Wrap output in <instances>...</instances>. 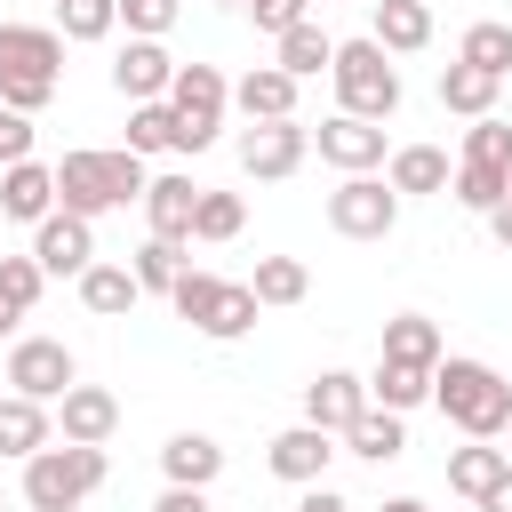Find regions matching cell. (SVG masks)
Here are the masks:
<instances>
[{"label":"cell","mask_w":512,"mask_h":512,"mask_svg":"<svg viewBox=\"0 0 512 512\" xmlns=\"http://www.w3.org/2000/svg\"><path fill=\"white\" fill-rule=\"evenodd\" d=\"M120 24V0H56V32L64 40H104Z\"/></svg>","instance_id":"e575fe53"},{"label":"cell","mask_w":512,"mask_h":512,"mask_svg":"<svg viewBox=\"0 0 512 512\" xmlns=\"http://www.w3.org/2000/svg\"><path fill=\"white\" fill-rule=\"evenodd\" d=\"M136 296H144V288H136V272H128V264H88V272H80V304H88L96 320L136 312Z\"/></svg>","instance_id":"d4e9b609"},{"label":"cell","mask_w":512,"mask_h":512,"mask_svg":"<svg viewBox=\"0 0 512 512\" xmlns=\"http://www.w3.org/2000/svg\"><path fill=\"white\" fill-rule=\"evenodd\" d=\"M64 200H56V168H40V160H16V168H0V216H16V224H40V216H56Z\"/></svg>","instance_id":"9a60e30c"},{"label":"cell","mask_w":512,"mask_h":512,"mask_svg":"<svg viewBox=\"0 0 512 512\" xmlns=\"http://www.w3.org/2000/svg\"><path fill=\"white\" fill-rule=\"evenodd\" d=\"M232 104H240L248 120H296V72L256 64V72H240V80H232Z\"/></svg>","instance_id":"e0dca14e"},{"label":"cell","mask_w":512,"mask_h":512,"mask_svg":"<svg viewBox=\"0 0 512 512\" xmlns=\"http://www.w3.org/2000/svg\"><path fill=\"white\" fill-rule=\"evenodd\" d=\"M368 400H376V408H392V416H408V408H424V400H432V368H416V360H376Z\"/></svg>","instance_id":"ffe728a7"},{"label":"cell","mask_w":512,"mask_h":512,"mask_svg":"<svg viewBox=\"0 0 512 512\" xmlns=\"http://www.w3.org/2000/svg\"><path fill=\"white\" fill-rule=\"evenodd\" d=\"M168 80H176V56H168L160 40H128V48L112 56V88H120L128 104H160Z\"/></svg>","instance_id":"5bb4252c"},{"label":"cell","mask_w":512,"mask_h":512,"mask_svg":"<svg viewBox=\"0 0 512 512\" xmlns=\"http://www.w3.org/2000/svg\"><path fill=\"white\" fill-rule=\"evenodd\" d=\"M152 512H208V488H176V480H168Z\"/></svg>","instance_id":"b9f144b4"},{"label":"cell","mask_w":512,"mask_h":512,"mask_svg":"<svg viewBox=\"0 0 512 512\" xmlns=\"http://www.w3.org/2000/svg\"><path fill=\"white\" fill-rule=\"evenodd\" d=\"M504 456H512V448H504Z\"/></svg>","instance_id":"681fc988"},{"label":"cell","mask_w":512,"mask_h":512,"mask_svg":"<svg viewBox=\"0 0 512 512\" xmlns=\"http://www.w3.org/2000/svg\"><path fill=\"white\" fill-rule=\"evenodd\" d=\"M488 232H496V240L512 248V200H504V208H488Z\"/></svg>","instance_id":"f6af8a7d"},{"label":"cell","mask_w":512,"mask_h":512,"mask_svg":"<svg viewBox=\"0 0 512 512\" xmlns=\"http://www.w3.org/2000/svg\"><path fill=\"white\" fill-rule=\"evenodd\" d=\"M56 432H48V400H24V392H8L0 400V456H40Z\"/></svg>","instance_id":"603a6c76"},{"label":"cell","mask_w":512,"mask_h":512,"mask_svg":"<svg viewBox=\"0 0 512 512\" xmlns=\"http://www.w3.org/2000/svg\"><path fill=\"white\" fill-rule=\"evenodd\" d=\"M128 152H176V104H128Z\"/></svg>","instance_id":"d6a6232c"},{"label":"cell","mask_w":512,"mask_h":512,"mask_svg":"<svg viewBox=\"0 0 512 512\" xmlns=\"http://www.w3.org/2000/svg\"><path fill=\"white\" fill-rule=\"evenodd\" d=\"M168 104H176V152H208V144H216V128H224L232 80H224L216 64H176Z\"/></svg>","instance_id":"52a82bcc"},{"label":"cell","mask_w":512,"mask_h":512,"mask_svg":"<svg viewBox=\"0 0 512 512\" xmlns=\"http://www.w3.org/2000/svg\"><path fill=\"white\" fill-rule=\"evenodd\" d=\"M128 272H136V288H144V296H152V288L168 296V288L184 280V240H160V232H152V240L136 248V264H128Z\"/></svg>","instance_id":"4dcf8cb0"},{"label":"cell","mask_w":512,"mask_h":512,"mask_svg":"<svg viewBox=\"0 0 512 512\" xmlns=\"http://www.w3.org/2000/svg\"><path fill=\"white\" fill-rule=\"evenodd\" d=\"M376 48H392V56H416L424 40H432V8L424 0H376V32H368Z\"/></svg>","instance_id":"7402d4cb"},{"label":"cell","mask_w":512,"mask_h":512,"mask_svg":"<svg viewBox=\"0 0 512 512\" xmlns=\"http://www.w3.org/2000/svg\"><path fill=\"white\" fill-rule=\"evenodd\" d=\"M448 152L440 144H400L392 152V192H448Z\"/></svg>","instance_id":"83f0119b"},{"label":"cell","mask_w":512,"mask_h":512,"mask_svg":"<svg viewBox=\"0 0 512 512\" xmlns=\"http://www.w3.org/2000/svg\"><path fill=\"white\" fill-rule=\"evenodd\" d=\"M328 64H336V40H328V32L312 24V16L280 32V72H296V80H312V72H328Z\"/></svg>","instance_id":"f1b7e54d"},{"label":"cell","mask_w":512,"mask_h":512,"mask_svg":"<svg viewBox=\"0 0 512 512\" xmlns=\"http://www.w3.org/2000/svg\"><path fill=\"white\" fill-rule=\"evenodd\" d=\"M432 400H440V416H448L456 432H472V440L512 432V384H504L488 360H440V368H432Z\"/></svg>","instance_id":"7a4b0ae2"},{"label":"cell","mask_w":512,"mask_h":512,"mask_svg":"<svg viewBox=\"0 0 512 512\" xmlns=\"http://www.w3.org/2000/svg\"><path fill=\"white\" fill-rule=\"evenodd\" d=\"M192 208H200V184L192 176H152L144 184V216L160 240H192Z\"/></svg>","instance_id":"d6986e66"},{"label":"cell","mask_w":512,"mask_h":512,"mask_svg":"<svg viewBox=\"0 0 512 512\" xmlns=\"http://www.w3.org/2000/svg\"><path fill=\"white\" fill-rule=\"evenodd\" d=\"M456 56H464V64H480V72H496V80H504V72H512V24H472V32H464V48H456Z\"/></svg>","instance_id":"8d00e7d4"},{"label":"cell","mask_w":512,"mask_h":512,"mask_svg":"<svg viewBox=\"0 0 512 512\" xmlns=\"http://www.w3.org/2000/svg\"><path fill=\"white\" fill-rule=\"evenodd\" d=\"M120 24H128L136 40H160V32L176 24V0H120Z\"/></svg>","instance_id":"f35d334b"},{"label":"cell","mask_w":512,"mask_h":512,"mask_svg":"<svg viewBox=\"0 0 512 512\" xmlns=\"http://www.w3.org/2000/svg\"><path fill=\"white\" fill-rule=\"evenodd\" d=\"M32 256H40V272H88L96 264V232H88V216H72V208H56V216H40L32 224Z\"/></svg>","instance_id":"7c38bea8"},{"label":"cell","mask_w":512,"mask_h":512,"mask_svg":"<svg viewBox=\"0 0 512 512\" xmlns=\"http://www.w3.org/2000/svg\"><path fill=\"white\" fill-rule=\"evenodd\" d=\"M80 384V368H72V352L56 344V336H24L16 352H8V392H24V400H64Z\"/></svg>","instance_id":"30bf717a"},{"label":"cell","mask_w":512,"mask_h":512,"mask_svg":"<svg viewBox=\"0 0 512 512\" xmlns=\"http://www.w3.org/2000/svg\"><path fill=\"white\" fill-rule=\"evenodd\" d=\"M496 88H504V80H496V72H480V64H464V56L440 72V104H448V112H464V120H488V112H496Z\"/></svg>","instance_id":"cb8c5ba5"},{"label":"cell","mask_w":512,"mask_h":512,"mask_svg":"<svg viewBox=\"0 0 512 512\" xmlns=\"http://www.w3.org/2000/svg\"><path fill=\"white\" fill-rule=\"evenodd\" d=\"M376 512H424V504H416V496H392V504H376Z\"/></svg>","instance_id":"7dc6e473"},{"label":"cell","mask_w":512,"mask_h":512,"mask_svg":"<svg viewBox=\"0 0 512 512\" xmlns=\"http://www.w3.org/2000/svg\"><path fill=\"white\" fill-rule=\"evenodd\" d=\"M40 280H48V272H40V256H0V296H8V304H24V312H32V304H40Z\"/></svg>","instance_id":"74e56055"},{"label":"cell","mask_w":512,"mask_h":512,"mask_svg":"<svg viewBox=\"0 0 512 512\" xmlns=\"http://www.w3.org/2000/svg\"><path fill=\"white\" fill-rule=\"evenodd\" d=\"M160 472H168L176 488H208V480L224 472V448H216L208 432H176V440L160 448Z\"/></svg>","instance_id":"44dd1931"},{"label":"cell","mask_w":512,"mask_h":512,"mask_svg":"<svg viewBox=\"0 0 512 512\" xmlns=\"http://www.w3.org/2000/svg\"><path fill=\"white\" fill-rule=\"evenodd\" d=\"M328 456H336V432H320V424H288V432L272 440V472L296 480V488H312V480L328 472Z\"/></svg>","instance_id":"2e32d148"},{"label":"cell","mask_w":512,"mask_h":512,"mask_svg":"<svg viewBox=\"0 0 512 512\" xmlns=\"http://www.w3.org/2000/svg\"><path fill=\"white\" fill-rule=\"evenodd\" d=\"M104 488V448H88V440H48L40 456H24V504L32 512H80L88 496Z\"/></svg>","instance_id":"277c9868"},{"label":"cell","mask_w":512,"mask_h":512,"mask_svg":"<svg viewBox=\"0 0 512 512\" xmlns=\"http://www.w3.org/2000/svg\"><path fill=\"white\" fill-rule=\"evenodd\" d=\"M144 152H64L56 160V200L72 208V216H104V208H128V200H144Z\"/></svg>","instance_id":"6da1fadb"},{"label":"cell","mask_w":512,"mask_h":512,"mask_svg":"<svg viewBox=\"0 0 512 512\" xmlns=\"http://www.w3.org/2000/svg\"><path fill=\"white\" fill-rule=\"evenodd\" d=\"M464 168H504V176H512V128H504L496 112L464 128Z\"/></svg>","instance_id":"836d02e7"},{"label":"cell","mask_w":512,"mask_h":512,"mask_svg":"<svg viewBox=\"0 0 512 512\" xmlns=\"http://www.w3.org/2000/svg\"><path fill=\"white\" fill-rule=\"evenodd\" d=\"M56 408H64V440H88V448H104V440L120 432V400H112L104 384H72Z\"/></svg>","instance_id":"ac0fdd59"},{"label":"cell","mask_w":512,"mask_h":512,"mask_svg":"<svg viewBox=\"0 0 512 512\" xmlns=\"http://www.w3.org/2000/svg\"><path fill=\"white\" fill-rule=\"evenodd\" d=\"M328 224H336L344 240H384V232L400 224V192H392V176H344V184L328 192Z\"/></svg>","instance_id":"ba28073f"},{"label":"cell","mask_w":512,"mask_h":512,"mask_svg":"<svg viewBox=\"0 0 512 512\" xmlns=\"http://www.w3.org/2000/svg\"><path fill=\"white\" fill-rule=\"evenodd\" d=\"M504 472H512V456H504V448H488V440H472V448H456V456H448V488H456V496H472V504H480Z\"/></svg>","instance_id":"4316f807"},{"label":"cell","mask_w":512,"mask_h":512,"mask_svg":"<svg viewBox=\"0 0 512 512\" xmlns=\"http://www.w3.org/2000/svg\"><path fill=\"white\" fill-rule=\"evenodd\" d=\"M16 320H24V304H8V296H0V336H16Z\"/></svg>","instance_id":"bcb514c9"},{"label":"cell","mask_w":512,"mask_h":512,"mask_svg":"<svg viewBox=\"0 0 512 512\" xmlns=\"http://www.w3.org/2000/svg\"><path fill=\"white\" fill-rule=\"evenodd\" d=\"M296 512H352V504H344V496H336V488H328V480H312V488H304V496H296Z\"/></svg>","instance_id":"7bdbcfd3"},{"label":"cell","mask_w":512,"mask_h":512,"mask_svg":"<svg viewBox=\"0 0 512 512\" xmlns=\"http://www.w3.org/2000/svg\"><path fill=\"white\" fill-rule=\"evenodd\" d=\"M168 304H176L200 336H216V344L248 336V328H256V312H264L248 280H216V272H192V264H184V280L168 288Z\"/></svg>","instance_id":"5b68a950"},{"label":"cell","mask_w":512,"mask_h":512,"mask_svg":"<svg viewBox=\"0 0 512 512\" xmlns=\"http://www.w3.org/2000/svg\"><path fill=\"white\" fill-rule=\"evenodd\" d=\"M384 56L392 48H376V40H336V64H328L336 112H360V120H392L400 112V72Z\"/></svg>","instance_id":"8992f818"},{"label":"cell","mask_w":512,"mask_h":512,"mask_svg":"<svg viewBox=\"0 0 512 512\" xmlns=\"http://www.w3.org/2000/svg\"><path fill=\"white\" fill-rule=\"evenodd\" d=\"M0 512H8V504H0Z\"/></svg>","instance_id":"f907efd6"},{"label":"cell","mask_w":512,"mask_h":512,"mask_svg":"<svg viewBox=\"0 0 512 512\" xmlns=\"http://www.w3.org/2000/svg\"><path fill=\"white\" fill-rule=\"evenodd\" d=\"M256 304H304V288H312V272L296 264V256H256Z\"/></svg>","instance_id":"1f68e13d"},{"label":"cell","mask_w":512,"mask_h":512,"mask_svg":"<svg viewBox=\"0 0 512 512\" xmlns=\"http://www.w3.org/2000/svg\"><path fill=\"white\" fill-rule=\"evenodd\" d=\"M384 360H416V368H440V328L424 312H400L384 320Z\"/></svg>","instance_id":"f546056e"},{"label":"cell","mask_w":512,"mask_h":512,"mask_svg":"<svg viewBox=\"0 0 512 512\" xmlns=\"http://www.w3.org/2000/svg\"><path fill=\"white\" fill-rule=\"evenodd\" d=\"M344 448H352V456H368V464H392V456L408 448V432H400V416H392V408H376V400H368V408L344 424Z\"/></svg>","instance_id":"484cf974"},{"label":"cell","mask_w":512,"mask_h":512,"mask_svg":"<svg viewBox=\"0 0 512 512\" xmlns=\"http://www.w3.org/2000/svg\"><path fill=\"white\" fill-rule=\"evenodd\" d=\"M64 80V32L56 24H0V104L40 112Z\"/></svg>","instance_id":"3957f363"},{"label":"cell","mask_w":512,"mask_h":512,"mask_svg":"<svg viewBox=\"0 0 512 512\" xmlns=\"http://www.w3.org/2000/svg\"><path fill=\"white\" fill-rule=\"evenodd\" d=\"M312 144H320V160H328V168H344V176H368V168L384 160V120L328 112V120L312 128Z\"/></svg>","instance_id":"8fae6325"},{"label":"cell","mask_w":512,"mask_h":512,"mask_svg":"<svg viewBox=\"0 0 512 512\" xmlns=\"http://www.w3.org/2000/svg\"><path fill=\"white\" fill-rule=\"evenodd\" d=\"M304 152H312V128H304V120H248V136H240V168L264 176V184L296 176Z\"/></svg>","instance_id":"9c48e42d"},{"label":"cell","mask_w":512,"mask_h":512,"mask_svg":"<svg viewBox=\"0 0 512 512\" xmlns=\"http://www.w3.org/2000/svg\"><path fill=\"white\" fill-rule=\"evenodd\" d=\"M368 408V376H352V368H320L312 384H304V424H320V432H336L344 440V424Z\"/></svg>","instance_id":"4fadbf2b"},{"label":"cell","mask_w":512,"mask_h":512,"mask_svg":"<svg viewBox=\"0 0 512 512\" xmlns=\"http://www.w3.org/2000/svg\"><path fill=\"white\" fill-rule=\"evenodd\" d=\"M216 8H248V0H216Z\"/></svg>","instance_id":"c3c4849f"},{"label":"cell","mask_w":512,"mask_h":512,"mask_svg":"<svg viewBox=\"0 0 512 512\" xmlns=\"http://www.w3.org/2000/svg\"><path fill=\"white\" fill-rule=\"evenodd\" d=\"M304 8H312V0H248V16H256V32H272V40H280L288 24H304Z\"/></svg>","instance_id":"60d3db41"},{"label":"cell","mask_w":512,"mask_h":512,"mask_svg":"<svg viewBox=\"0 0 512 512\" xmlns=\"http://www.w3.org/2000/svg\"><path fill=\"white\" fill-rule=\"evenodd\" d=\"M16 160H32V112L0 104V168H16Z\"/></svg>","instance_id":"ab89813d"},{"label":"cell","mask_w":512,"mask_h":512,"mask_svg":"<svg viewBox=\"0 0 512 512\" xmlns=\"http://www.w3.org/2000/svg\"><path fill=\"white\" fill-rule=\"evenodd\" d=\"M480 512H512V472H504V480H496V488L480 496Z\"/></svg>","instance_id":"ee69618b"},{"label":"cell","mask_w":512,"mask_h":512,"mask_svg":"<svg viewBox=\"0 0 512 512\" xmlns=\"http://www.w3.org/2000/svg\"><path fill=\"white\" fill-rule=\"evenodd\" d=\"M240 224H248L240 192H200V208H192V240H232Z\"/></svg>","instance_id":"d590c367"}]
</instances>
